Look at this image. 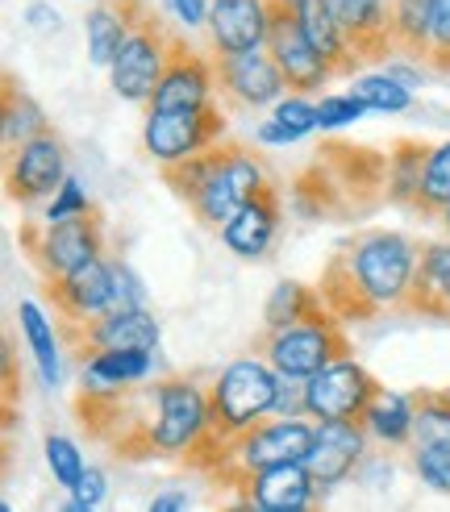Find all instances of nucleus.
I'll use <instances>...</instances> for the list:
<instances>
[{
    "label": "nucleus",
    "mask_w": 450,
    "mask_h": 512,
    "mask_svg": "<svg viewBox=\"0 0 450 512\" xmlns=\"http://www.w3.org/2000/svg\"><path fill=\"white\" fill-rule=\"evenodd\" d=\"M421 242L400 229H359L342 238L321 267L317 292L338 321H375L405 313V296L417 271Z\"/></svg>",
    "instance_id": "f257e3e1"
},
{
    "label": "nucleus",
    "mask_w": 450,
    "mask_h": 512,
    "mask_svg": "<svg viewBox=\"0 0 450 512\" xmlns=\"http://www.w3.org/2000/svg\"><path fill=\"white\" fill-rule=\"evenodd\" d=\"M388 200V155L355 142H321L296 175L292 204L313 221H346Z\"/></svg>",
    "instance_id": "f03ea898"
},
{
    "label": "nucleus",
    "mask_w": 450,
    "mask_h": 512,
    "mask_svg": "<svg viewBox=\"0 0 450 512\" xmlns=\"http://www.w3.org/2000/svg\"><path fill=\"white\" fill-rule=\"evenodd\" d=\"M163 184L180 196L192 217L209 229H225L267 184V167L242 142H217L205 155L163 167Z\"/></svg>",
    "instance_id": "7ed1b4c3"
},
{
    "label": "nucleus",
    "mask_w": 450,
    "mask_h": 512,
    "mask_svg": "<svg viewBox=\"0 0 450 512\" xmlns=\"http://www.w3.org/2000/svg\"><path fill=\"white\" fill-rule=\"evenodd\" d=\"M275 383H280V375H275L259 354L238 358V363L225 367L209 388V429H205V438L196 442V450L184 458V467L209 475L217 467V458L230 450L242 433L259 429L271 417Z\"/></svg>",
    "instance_id": "20e7f679"
},
{
    "label": "nucleus",
    "mask_w": 450,
    "mask_h": 512,
    "mask_svg": "<svg viewBox=\"0 0 450 512\" xmlns=\"http://www.w3.org/2000/svg\"><path fill=\"white\" fill-rule=\"evenodd\" d=\"M255 354L275 371L288 379H313L317 371L342 363L350 358V338H346V321H338L330 309H317L313 317L296 321L288 329H263Z\"/></svg>",
    "instance_id": "39448f33"
},
{
    "label": "nucleus",
    "mask_w": 450,
    "mask_h": 512,
    "mask_svg": "<svg viewBox=\"0 0 450 512\" xmlns=\"http://www.w3.org/2000/svg\"><path fill=\"white\" fill-rule=\"evenodd\" d=\"M17 242L25 250L42 275V284L50 279H67L71 271H80L96 259H105V217L92 204L84 217H71V221H21L17 229Z\"/></svg>",
    "instance_id": "423d86ee"
},
{
    "label": "nucleus",
    "mask_w": 450,
    "mask_h": 512,
    "mask_svg": "<svg viewBox=\"0 0 450 512\" xmlns=\"http://www.w3.org/2000/svg\"><path fill=\"white\" fill-rule=\"evenodd\" d=\"M313 433L317 425H309L305 417L300 421H263L259 429L242 433V438L217 458V467L209 471V479L225 492H238L246 479H255L259 471L284 467V463H305L313 450Z\"/></svg>",
    "instance_id": "0eeeda50"
},
{
    "label": "nucleus",
    "mask_w": 450,
    "mask_h": 512,
    "mask_svg": "<svg viewBox=\"0 0 450 512\" xmlns=\"http://www.w3.org/2000/svg\"><path fill=\"white\" fill-rule=\"evenodd\" d=\"M171 42L175 34L167 30V21L146 9L125 46L117 50V59L109 67V80H113V92L121 100H130V105H150V96H155L159 80H163V67H167V55H171Z\"/></svg>",
    "instance_id": "6e6552de"
},
{
    "label": "nucleus",
    "mask_w": 450,
    "mask_h": 512,
    "mask_svg": "<svg viewBox=\"0 0 450 512\" xmlns=\"http://www.w3.org/2000/svg\"><path fill=\"white\" fill-rule=\"evenodd\" d=\"M63 350L75 363H88L96 354L113 350H155L159 346V321L146 309H109L84 321H55Z\"/></svg>",
    "instance_id": "1a4fd4ad"
},
{
    "label": "nucleus",
    "mask_w": 450,
    "mask_h": 512,
    "mask_svg": "<svg viewBox=\"0 0 450 512\" xmlns=\"http://www.w3.org/2000/svg\"><path fill=\"white\" fill-rule=\"evenodd\" d=\"M225 117L230 113H225L221 105L180 109V113H146L142 146L159 167L196 159V155H205L209 146L225 142Z\"/></svg>",
    "instance_id": "9d476101"
},
{
    "label": "nucleus",
    "mask_w": 450,
    "mask_h": 512,
    "mask_svg": "<svg viewBox=\"0 0 450 512\" xmlns=\"http://www.w3.org/2000/svg\"><path fill=\"white\" fill-rule=\"evenodd\" d=\"M217 75V105L238 117V113H259L267 105H280L288 96L284 71L263 50H246V55H213Z\"/></svg>",
    "instance_id": "9b49d317"
},
{
    "label": "nucleus",
    "mask_w": 450,
    "mask_h": 512,
    "mask_svg": "<svg viewBox=\"0 0 450 512\" xmlns=\"http://www.w3.org/2000/svg\"><path fill=\"white\" fill-rule=\"evenodd\" d=\"M267 55L284 71V84L292 96L321 92V84L334 80L325 59L309 46L305 30H300L296 0H267Z\"/></svg>",
    "instance_id": "f8f14e48"
},
{
    "label": "nucleus",
    "mask_w": 450,
    "mask_h": 512,
    "mask_svg": "<svg viewBox=\"0 0 450 512\" xmlns=\"http://www.w3.org/2000/svg\"><path fill=\"white\" fill-rule=\"evenodd\" d=\"M380 379L367 367H359L355 358H342V363L317 371L313 379H305V417L313 421H363V413L380 396Z\"/></svg>",
    "instance_id": "ddd939ff"
},
{
    "label": "nucleus",
    "mask_w": 450,
    "mask_h": 512,
    "mask_svg": "<svg viewBox=\"0 0 450 512\" xmlns=\"http://www.w3.org/2000/svg\"><path fill=\"white\" fill-rule=\"evenodd\" d=\"M205 105H217L213 55H200L196 46H188V38L175 34L163 80L155 96H150L146 113H180V109H205Z\"/></svg>",
    "instance_id": "4468645a"
},
{
    "label": "nucleus",
    "mask_w": 450,
    "mask_h": 512,
    "mask_svg": "<svg viewBox=\"0 0 450 512\" xmlns=\"http://www.w3.org/2000/svg\"><path fill=\"white\" fill-rule=\"evenodd\" d=\"M63 184H67V150L55 130L5 155V192L13 204H38L55 196Z\"/></svg>",
    "instance_id": "2eb2a0df"
},
{
    "label": "nucleus",
    "mask_w": 450,
    "mask_h": 512,
    "mask_svg": "<svg viewBox=\"0 0 450 512\" xmlns=\"http://www.w3.org/2000/svg\"><path fill=\"white\" fill-rule=\"evenodd\" d=\"M330 13H334L338 30L346 38V50L355 55L359 67L388 63L396 55L388 0H330Z\"/></svg>",
    "instance_id": "dca6fc26"
},
{
    "label": "nucleus",
    "mask_w": 450,
    "mask_h": 512,
    "mask_svg": "<svg viewBox=\"0 0 450 512\" xmlns=\"http://www.w3.org/2000/svg\"><path fill=\"white\" fill-rule=\"evenodd\" d=\"M46 304L55 309V321H84L96 313L117 309V279H113V263L96 259L80 271H71L67 279H50L42 284Z\"/></svg>",
    "instance_id": "f3484780"
},
{
    "label": "nucleus",
    "mask_w": 450,
    "mask_h": 512,
    "mask_svg": "<svg viewBox=\"0 0 450 512\" xmlns=\"http://www.w3.org/2000/svg\"><path fill=\"white\" fill-rule=\"evenodd\" d=\"M363 450H367L363 421H317L313 450L305 458V467H309L317 488H334V483H342L359 467Z\"/></svg>",
    "instance_id": "a211bd4d"
},
{
    "label": "nucleus",
    "mask_w": 450,
    "mask_h": 512,
    "mask_svg": "<svg viewBox=\"0 0 450 512\" xmlns=\"http://www.w3.org/2000/svg\"><path fill=\"white\" fill-rule=\"evenodd\" d=\"M213 55H246L267 46V0H213L209 9Z\"/></svg>",
    "instance_id": "6ab92c4d"
},
{
    "label": "nucleus",
    "mask_w": 450,
    "mask_h": 512,
    "mask_svg": "<svg viewBox=\"0 0 450 512\" xmlns=\"http://www.w3.org/2000/svg\"><path fill=\"white\" fill-rule=\"evenodd\" d=\"M405 317L450 321V242H421L417 271L405 296Z\"/></svg>",
    "instance_id": "aec40b11"
},
{
    "label": "nucleus",
    "mask_w": 450,
    "mask_h": 512,
    "mask_svg": "<svg viewBox=\"0 0 450 512\" xmlns=\"http://www.w3.org/2000/svg\"><path fill=\"white\" fill-rule=\"evenodd\" d=\"M275 234H280V188L267 179L259 188V196L221 229V242L230 246L238 259H263L275 242Z\"/></svg>",
    "instance_id": "412c9836"
},
{
    "label": "nucleus",
    "mask_w": 450,
    "mask_h": 512,
    "mask_svg": "<svg viewBox=\"0 0 450 512\" xmlns=\"http://www.w3.org/2000/svg\"><path fill=\"white\" fill-rule=\"evenodd\" d=\"M317 483L309 475L305 463H284V467H271V471H259L255 479H246L238 492L230 496H246L250 504L259 508H271V512H288V508H309L317 504Z\"/></svg>",
    "instance_id": "4be33fe9"
},
{
    "label": "nucleus",
    "mask_w": 450,
    "mask_h": 512,
    "mask_svg": "<svg viewBox=\"0 0 450 512\" xmlns=\"http://www.w3.org/2000/svg\"><path fill=\"white\" fill-rule=\"evenodd\" d=\"M146 13V0H100L96 9H88L84 30H88V59L96 67H113L117 50L130 38L134 21Z\"/></svg>",
    "instance_id": "5701e85b"
},
{
    "label": "nucleus",
    "mask_w": 450,
    "mask_h": 512,
    "mask_svg": "<svg viewBox=\"0 0 450 512\" xmlns=\"http://www.w3.org/2000/svg\"><path fill=\"white\" fill-rule=\"evenodd\" d=\"M296 17H300V30H305L309 46L325 59V67H330L334 80L338 75H355L359 71L355 55L346 50V38H342L338 21L330 13V0H296Z\"/></svg>",
    "instance_id": "b1692460"
},
{
    "label": "nucleus",
    "mask_w": 450,
    "mask_h": 512,
    "mask_svg": "<svg viewBox=\"0 0 450 512\" xmlns=\"http://www.w3.org/2000/svg\"><path fill=\"white\" fill-rule=\"evenodd\" d=\"M155 367L150 350H113V354H96L80 367V388L84 392H121L142 383Z\"/></svg>",
    "instance_id": "393cba45"
},
{
    "label": "nucleus",
    "mask_w": 450,
    "mask_h": 512,
    "mask_svg": "<svg viewBox=\"0 0 450 512\" xmlns=\"http://www.w3.org/2000/svg\"><path fill=\"white\" fill-rule=\"evenodd\" d=\"M430 142L421 138H396L392 150H388V200L400 204V209L413 213L417 204V192H421V175H425V163H430Z\"/></svg>",
    "instance_id": "a878e982"
},
{
    "label": "nucleus",
    "mask_w": 450,
    "mask_h": 512,
    "mask_svg": "<svg viewBox=\"0 0 450 512\" xmlns=\"http://www.w3.org/2000/svg\"><path fill=\"white\" fill-rule=\"evenodd\" d=\"M0 134H5V155L9 150H21L25 142H34L42 134H50L46 113L21 92V84L13 75H5V88H0Z\"/></svg>",
    "instance_id": "bb28decb"
},
{
    "label": "nucleus",
    "mask_w": 450,
    "mask_h": 512,
    "mask_svg": "<svg viewBox=\"0 0 450 512\" xmlns=\"http://www.w3.org/2000/svg\"><path fill=\"white\" fill-rule=\"evenodd\" d=\"M367 438L384 442V446H409L413 442V400L400 392H380L375 404L363 413Z\"/></svg>",
    "instance_id": "cd10ccee"
},
{
    "label": "nucleus",
    "mask_w": 450,
    "mask_h": 512,
    "mask_svg": "<svg viewBox=\"0 0 450 512\" xmlns=\"http://www.w3.org/2000/svg\"><path fill=\"white\" fill-rule=\"evenodd\" d=\"M317 309H325V300L317 288L309 284H296V279H284V284H275L267 304H263V329L271 334V329H288L296 321L313 317Z\"/></svg>",
    "instance_id": "c85d7f7f"
},
{
    "label": "nucleus",
    "mask_w": 450,
    "mask_h": 512,
    "mask_svg": "<svg viewBox=\"0 0 450 512\" xmlns=\"http://www.w3.org/2000/svg\"><path fill=\"white\" fill-rule=\"evenodd\" d=\"M17 317H21V334H25V342H30V350H34V363H38V371H42V383H50L55 388L59 383V329L46 321V313L38 309L34 300H21L17 304Z\"/></svg>",
    "instance_id": "c756f323"
},
{
    "label": "nucleus",
    "mask_w": 450,
    "mask_h": 512,
    "mask_svg": "<svg viewBox=\"0 0 450 512\" xmlns=\"http://www.w3.org/2000/svg\"><path fill=\"white\" fill-rule=\"evenodd\" d=\"M388 9H392L396 50L417 59V63H425V55H430V9H434V0H388Z\"/></svg>",
    "instance_id": "7c9ffc66"
},
{
    "label": "nucleus",
    "mask_w": 450,
    "mask_h": 512,
    "mask_svg": "<svg viewBox=\"0 0 450 512\" xmlns=\"http://www.w3.org/2000/svg\"><path fill=\"white\" fill-rule=\"evenodd\" d=\"M413 446L450 442V388H417L413 396Z\"/></svg>",
    "instance_id": "2f4dec72"
},
{
    "label": "nucleus",
    "mask_w": 450,
    "mask_h": 512,
    "mask_svg": "<svg viewBox=\"0 0 450 512\" xmlns=\"http://www.w3.org/2000/svg\"><path fill=\"white\" fill-rule=\"evenodd\" d=\"M446 209H450V142L430 150V163H425L413 213L417 217H442Z\"/></svg>",
    "instance_id": "473e14b6"
},
{
    "label": "nucleus",
    "mask_w": 450,
    "mask_h": 512,
    "mask_svg": "<svg viewBox=\"0 0 450 512\" xmlns=\"http://www.w3.org/2000/svg\"><path fill=\"white\" fill-rule=\"evenodd\" d=\"M350 96H355L367 113H405L413 105V92L405 84H396L392 75H359V80L350 84Z\"/></svg>",
    "instance_id": "72a5a7b5"
},
{
    "label": "nucleus",
    "mask_w": 450,
    "mask_h": 512,
    "mask_svg": "<svg viewBox=\"0 0 450 512\" xmlns=\"http://www.w3.org/2000/svg\"><path fill=\"white\" fill-rule=\"evenodd\" d=\"M46 467H50V475H55L59 488H67V492H75V483L88 475L80 446H75L71 438H63V433H50L46 438Z\"/></svg>",
    "instance_id": "f704fd0d"
},
{
    "label": "nucleus",
    "mask_w": 450,
    "mask_h": 512,
    "mask_svg": "<svg viewBox=\"0 0 450 512\" xmlns=\"http://www.w3.org/2000/svg\"><path fill=\"white\" fill-rule=\"evenodd\" d=\"M413 471L421 475V483H430L434 492L450 496V442L413 446Z\"/></svg>",
    "instance_id": "c9c22d12"
},
{
    "label": "nucleus",
    "mask_w": 450,
    "mask_h": 512,
    "mask_svg": "<svg viewBox=\"0 0 450 512\" xmlns=\"http://www.w3.org/2000/svg\"><path fill=\"white\" fill-rule=\"evenodd\" d=\"M271 121L280 125V130L296 142V138H305V134H313V130H321L317 125V105H309L305 96H284L280 105L271 109Z\"/></svg>",
    "instance_id": "e433bc0d"
},
{
    "label": "nucleus",
    "mask_w": 450,
    "mask_h": 512,
    "mask_svg": "<svg viewBox=\"0 0 450 512\" xmlns=\"http://www.w3.org/2000/svg\"><path fill=\"white\" fill-rule=\"evenodd\" d=\"M425 67L450 75V0H434L430 9V55H425Z\"/></svg>",
    "instance_id": "4c0bfd02"
},
{
    "label": "nucleus",
    "mask_w": 450,
    "mask_h": 512,
    "mask_svg": "<svg viewBox=\"0 0 450 512\" xmlns=\"http://www.w3.org/2000/svg\"><path fill=\"white\" fill-rule=\"evenodd\" d=\"M88 209H92V204H88V196H84V188H80V179H71V175H67V184L55 192V200L46 204L42 221L59 225V221H71V217H84Z\"/></svg>",
    "instance_id": "58836bf2"
},
{
    "label": "nucleus",
    "mask_w": 450,
    "mask_h": 512,
    "mask_svg": "<svg viewBox=\"0 0 450 512\" xmlns=\"http://www.w3.org/2000/svg\"><path fill=\"white\" fill-rule=\"evenodd\" d=\"M367 109L359 105L355 96H321V105H317V125L321 130H338V125H350V121H359Z\"/></svg>",
    "instance_id": "ea45409f"
},
{
    "label": "nucleus",
    "mask_w": 450,
    "mask_h": 512,
    "mask_svg": "<svg viewBox=\"0 0 450 512\" xmlns=\"http://www.w3.org/2000/svg\"><path fill=\"white\" fill-rule=\"evenodd\" d=\"M271 417H280V421H300V417H305V379L280 375V383H275Z\"/></svg>",
    "instance_id": "a19ab883"
},
{
    "label": "nucleus",
    "mask_w": 450,
    "mask_h": 512,
    "mask_svg": "<svg viewBox=\"0 0 450 512\" xmlns=\"http://www.w3.org/2000/svg\"><path fill=\"white\" fill-rule=\"evenodd\" d=\"M113 279H117V309H146V288L138 284L130 267L113 263Z\"/></svg>",
    "instance_id": "79ce46f5"
},
{
    "label": "nucleus",
    "mask_w": 450,
    "mask_h": 512,
    "mask_svg": "<svg viewBox=\"0 0 450 512\" xmlns=\"http://www.w3.org/2000/svg\"><path fill=\"white\" fill-rule=\"evenodd\" d=\"M209 9H213V0H167V13L184 25H205Z\"/></svg>",
    "instance_id": "37998d69"
},
{
    "label": "nucleus",
    "mask_w": 450,
    "mask_h": 512,
    "mask_svg": "<svg viewBox=\"0 0 450 512\" xmlns=\"http://www.w3.org/2000/svg\"><path fill=\"white\" fill-rule=\"evenodd\" d=\"M75 500H84V504H100V500H105V475H100L96 467H88V475L80 479V483H75V492H71Z\"/></svg>",
    "instance_id": "c03bdc74"
},
{
    "label": "nucleus",
    "mask_w": 450,
    "mask_h": 512,
    "mask_svg": "<svg viewBox=\"0 0 450 512\" xmlns=\"http://www.w3.org/2000/svg\"><path fill=\"white\" fill-rule=\"evenodd\" d=\"M184 508H188L184 492H163V496L150 500V508H146V512H184Z\"/></svg>",
    "instance_id": "a18cd8bd"
},
{
    "label": "nucleus",
    "mask_w": 450,
    "mask_h": 512,
    "mask_svg": "<svg viewBox=\"0 0 450 512\" xmlns=\"http://www.w3.org/2000/svg\"><path fill=\"white\" fill-rule=\"evenodd\" d=\"M221 512H271V508H259V504H250L246 496H230V504H225ZM288 512H321L317 504H309V508H288Z\"/></svg>",
    "instance_id": "49530a36"
},
{
    "label": "nucleus",
    "mask_w": 450,
    "mask_h": 512,
    "mask_svg": "<svg viewBox=\"0 0 450 512\" xmlns=\"http://www.w3.org/2000/svg\"><path fill=\"white\" fill-rule=\"evenodd\" d=\"M255 138H259V142H267V146H288V142H292V138H288V134H284V130H280V125H275L271 117L259 125V130H255Z\"/></svg>",
    "instance_id": "de8ad7c7"
},
{
    "label": "nucleus",
    "mask_w": 450,
    "mask_h": 512,
    "mask_svg": "<svg viewBox=\"0 0 450 512\" xmlns=\"http://www.w3.org/2000/svg\"><path fill=\"white\" fill-rule=\"evenodd\" d=\"M30 21H34V25H59V13H50V9L34 5V9H30Z\"/></svg>",
    "instance_id": "09e8293b"
},
{
    "label": "nucleus",
    "mask_w": 450,
    "mask_h": 512,
    "mask_svg": "<svg viewBox=\"0 0 450 512\" xmlns=\"http://www.w3.org/2000/svg\"><path fill=\"white\" fill-rule=\"evenodd\" d=\"M59 512H96V508H92V504H84V500H75V496H71V500H67V504L59 508Z\"/></svg>",
    "instance_id": "8fccbe9b"
},
{
    "label": "nucleus",
    "mask_w": 450,
    "mask_h": 512,
    "mask_svg": "<svg viewBox=\"0 0 450 512\" xmlns=\"http://www.w3.org/2000/svg\"><path fill=\"white\" fill-rule=\"evenodd\" d=\"M438 221H442V229H446V238H450V209H446V213H442Z\"/></svg>",
    "instance_id": "3c124183"
},
{
    "label": "nucleus",
    "mask_w": 450,
    "mask_h": 512,
    "mask_svg": "<svg viewBox=\"0 0 450 512\" xmlns=\"http://www.w3.org/2000/svg\"><path fill=\"white\" fill-rule=\"evenodd\" d=\"M0 512H13V508H9V504H0Z\"/></svg>",
    "instance_id": "603ef678"
}]
</instances>
